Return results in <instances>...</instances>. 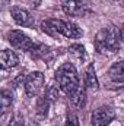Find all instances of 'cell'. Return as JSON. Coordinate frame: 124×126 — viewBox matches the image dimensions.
I'll use <instances>...</instances> for the list:
<instances>
[{"mask_svg":"<svg viewBox=\"0 0 124 126\" xmlns=\"http://www.w3.org/2000/svg\"><path fill=\"white\" fill-rule=\"evenodd\" d=\"M10 15L13 18V21L21 25V27H32L34 25V18L31 16V13L24 9V7H19V6H13L10 9Z\"/></svg>","mask_w":124,"mask_h":126,"instance_id":"8","label":"cell"},{"mask_svg":"<svg viewBox=\"0 0 124 126\" xmlns=\"http://www.w3.org/2000/svg\"><path fill=\"white\" fill-rule=\"evenodd\" d=\"M57 87L60 88L67 97L74 94L82 85H80V78L77 73V69L73 63H63L62 66H59V69L56 70V76H54Z\"/></svg>","mask_w":124,"mask_h":126,"instance_id":"1","label":"cell"},{"mask_svg":"<svg viewBox=\"0 0 124 126\" xmlns=\"http://www.w3.org/2000/svg\"><path fill=\"white\" fill-rule=\"evenodd\" d=\"M44 81H45V78H44L42 72L37 70V72H31L29 75H26L25 84H24L25 94L28 97H37L44 87Z\"/></svg>","mask_w":124,"mask_h":126,"instance_id":"5","label":"cell"},{"mask_svg":"<svg viewBox=\"0 0 124 126\" xmlns=\"http://www.w3.org/2000/svg\"><path fill=\"white\" fill-rule=\"evenodd\" d=\"M32 59L35 60H44V62H51L53 60V51L48 46L42 43H35L34 48L29 51Z\"/></svg>","mask_w":124,"mask_h":126,"instance_id":"9","label":"cell"},{"mask_svg":"<svg viewBox=\"0 0 124 126\" xmlns=\"http://www.w3.org/2000/svg\"><path fill=\"white\" fill-rule=\"evenodd\" d=\"M67 51H69V56L72 59L77 60V62H83L86 59V50H85V47L82 44H77V43L76 44H72L67 48Z\"/></svg>","mask_w":124,"mask_h":126,"instance_id":"13","label":"cell"},{"mask_svg":"<svg viewBox=\"0 0 124 126\" xmlns=\"http://www.w3.org/2000/svg\"><path fill=\"white\" fill-rule=\"evenodd\" d=\"M7 41L13 48L19 50V51H25V53H29L35 46V43L31 38L25 32L19 31V30H12L7 32Z\"/></svg>","mask_w":124,"mask_h":126,"instance_id":"4","label":"cell"},{"mask_svg":"<svg viewBox=\"0 0 124 126\" xmlns=\"http://www.w3.org/2000/svg\"><path fill=\"white\" fill-rule=\"evenodd\" d=\"M18 64H19V57H18V54L15 51H12L9 48L1 51V54H0V66H1L3 70L16 67Z\"/></svg>","mask_w":124,"mask_h":126,"instance_id":"10","label":"cell"},{"mask_svg":"<svg viewBox=\"0 0 124 126\" xmlns=\"http://www.w3.org/2000/svg\"><path fill=\"white\" fill-rule=\"evenodd\" d=\"M115 3H124V0H114Z\"/></svg>","mask_w":124,"mask_h":126,"instance_id":"21","label":"cell"},{"mask_svg":"<svg viewBox=\"0 0 124 126\" xmlns=\"http://www.w3.org/2000/svg\"><path fill=\"white\" fill-rule=\"evenodd\" d=\"M62 9L69 16H86L91 12L89 4H86L83 0H63Z\"/></svg>","mask_w":124,"mask_h":126,"instance_id":"7","label":"cell"},{"mask_svg":"<svg viewBox=\"0 0 124 126\" xmlns=\"http://www.w3.org/2000/svg\"><path fill=\"white\" fill-rule=\"evenodd\" d=\"M50 104H51V101H50L45 95L39 97V98H38V101H37V113H38L39 116H42V117H44V116H47Z\"/></svg>","mask_w":124,"mask_h":126,"instance_id":"15","label":"cell"},{"mask_svg":"<svg viewBox=\"0 0 124 126\" xmlns=\"http://www.w3.org/2000/svg\"><path fill=\"white\" fill-rule=\"evenodd\" d=\"M9 126H25V125H24V120L21 117H13L9 122Z\"/></svg>","mask_w":124,"mask_h":126,"instance_id":"19","label":"cell"},{"mask_svg":"<svg viewBox=\"0 0 124 126\" xmlns=\"http://www.w3.org/2000/svg\"><path fill=\"white\" fill-rule=\"evenodd\" d=\"M115 116H117V113H115L114 107L101 106L92 113L91 123H92V126H108L115 119Z\"/></svg>","mask_w":124,"mask_h":126,"instance_id":"6","label":"cell"},{"mask_svg":"<svg viewBox=\"0 0 124 126\" xmlns=\"http://www.w3.org/2000/svg\"><path fill=\"white\" fill-rule=\"evenodd\" d=\"M69 98H70L72 104H73L76 109H82V107H85V103H86V87L82 85L74 94H72Z\"/></svg>","mask_w":124,"mask_h":126,"instance_id":"12","label":"cell"},{"mask_svg":"<svg viewBox=\"0 0 124 126\" xmlns=\"http://www.w3.org/2000/svg\"><path fill=\"white\" fill-rule=\"evenodd\" d=\"M120 35H121V43L124 44V24L121 25V28H120Z\"/></svg>","mask_w":124,"mask_h":126,"instance_id":"20","label":"cell"},{"mask_svg":"<svg viewBox=\"0 0 124 126\" xmlns=\"http://www.w3.org/2000/svg\"><path fill=\"white\" fill-rule=\"evenodd\" d=\"M48 22L51 24V27L54 28V31L59 35H63L66 38H72V40H77L80 37H83V31L79 25H76L74 22L70 21H63V19H48Z\"/></svg>","mask_w":124,"mask_h":126,"instance_id":"3","label":"cell"},{"mask_svg":"<svg viewBox=\"0 0 124 126\" xmlns=\"http://www.w3.org/2000/svg\"><path fill=\"white\" fill-rule=\"evenodd\" d=\"M67 126H79V119L74 113H69L67 116Z\"/></svg>","mask_w":124,"mask_h":126,"instance_id":"18","label":"cell"},{"mask_svg":"<svg viewBox=\"0 0 124 126\" xmlns=\"http://www.w3.org/2000/svg\"><path fill=\"white\" fill-rule=\"evenodd\" d=\"M108 75H110V78L112 81H123L124 79V59L114 63L108 69Z\"/></svg>","mask_w":124,"mask_h":126,"instance_id":"14","label":"cell"},{"mask_svg":"<svg viewBox=\"0 0 124 126\" xmlns=\"http://www.w3.org/2000/svg\"><path fill=\"white\" fill-rule=\"evenodd\" d=\"M121 44L120 28L115 25H108L107 28L99 30L93 40V46L98 53H115L120 50Z\"/></svg>","mask_w":124,"mask_h":126,"instance_id":"2","label":"cell"},{"mask_svg":"<svg viewBox=\"0 0 124 126\" xmlns=\"http://www.w3.org/2000/svg\"><path fill=\"white\" fill-rule=\"evenodd\" d=\"M85 87L88 90H92V91H98L99 90V82H98L93 64H89L86 67V70H85Z\"/></svg>","mask_w":124,"mask_h":126,"instance_id":"11","label":"cell"},{"mask_svg":"<svg viewBox=\"0 0 124 126\" xmlns=\"http://www.w3.org/2000/svg\"><path fill=\"white\" fill-rule=\"evenodd\" d=\"M0 97H1L0 98L1 100V110H3V113H6L9 110V107H12V104H13V94L10 91L3 90Z\"/></svg>","mask_w":124,"mask_h":126,"instance_id":"16","label":"cell"},{"mask_svg":"<svg viewBox=\"0 0 124 126\" xmlns=\"http://www.w3.org/2000/svg\"><path fill=\"white\" fill-rule=\"evenodd\" d=\"M59 90H60L59 87H54V85H51V87H50V88L45 91V97H47V98H48L51 103H54V101L59 98Z\"/></svg>","mask_w":124,"mask_h":126,"instance_id":"17","label":"cell"}]
</instances>
